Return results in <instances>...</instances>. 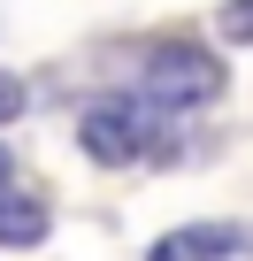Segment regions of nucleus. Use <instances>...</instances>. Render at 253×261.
<instances>
[{"instance_id": "7", "label": "nucleus", "mask_w": 253, "mask_h": 261, "mask_svg": "<svg viewBox=\"0 0 253 261\" xmlns=\"http://www.w3.org/2000/svg\"><path fill=\"white\" fill-rule=\"evenodd\" d=\"M8 177H16V162H8V154H0V192H8Z\"/></svg>"}, {"instance_id": "2", "label": "nucleus", "mask_w": 253, "mask_h": 261, "mask_svg": "<svg viewBox=\"0 0 253 261\" xmlns=\"http://www.w3.org/2000/svg\"><path fill=\"white\" fill-rule=\"evenodd\" d=\"M146 139H154V115H146L138 100H92V108L77 115V146H85L92 162H107V169L138 162Z\"/></svg>"}, {"instance_id": "4", "label": "nucleus", "mask_w": 253, "mask_h": 261, "mask_svg": "<svg viewBox=\"0 0 253 261\" xmlns=\"http://www.w3.org/2000/svg\"><path fill=\"white\" fill-rule=\"evenodd\" d=\"M39 238H46V200H31V192L8 185L0 192V246L16 253V246H39Z\"/></svg>"}, {"instance_id": "6", "label": "nucleus", "mask_w": 253, "mask_h": 261, "mask_svg": "<svg viewBox=\"0 0 253 261\" xmlns=\"http://www.w3.org/2000/svg\"><path fill=\"white\" fill-rule=\"evenodd\" d=\"M23 115V77H0V123Z\"/></svg>"}, {"instance_id": "5", "label": "nucleus", "mask_w": 253, "mask_h": 261, "mask_svg": "<svg viewBox=\"0 0 253 261\" xmlns=\"http://www.w3.org/2000/svg\"><path fill=\"white\" fill-rule=\"evenodd\" d=\"M222 39H230V46L253 39V0H230V8H222Z\"/></svg>"}, {"instance_id": "3", "label": "nucleus", "mask_w": 253, "mask_h": 261, "mask_svg": "<svg viewBox=\"0 0 253 261\" xmlns=\"http://www.w3.org/2000/svg\"><path fill=\"white\" fill-rule=\"evenodd\" d=\"M215 253H238V230H222V223H184V230H169L146 261H215Z\"/></svg>"}, {"instance_id": "1", "label": "nucleus", "mask_w": 253, "mask_h": 261, "mask_svg": "<svg viewBox=\"0 0 253 261\" xmlns=\"http://www.w3.org/2000/svg\"><path fill=\"white\" fill-rule=\"evenodd\" d=\"M215 92H222V62L200 54L192 39L154 46L146 69H138V108H207Z\"/></svg>"}]
</instances>
